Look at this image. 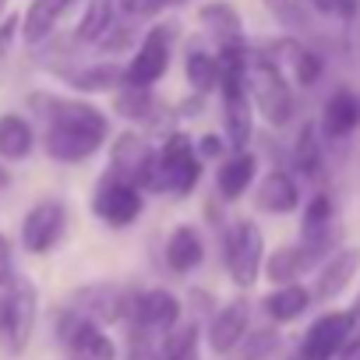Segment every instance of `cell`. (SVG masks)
I'll use <instances>...</instances> for the list:
<instances>
[{"label":"cell","mask_w":360,"mask_h":360,"mask_svg":"<svg viewBox=\"0 0 360 360\" xmlns=\"http://www.w3.org/2000/svg\"><path fill=\"white\" fill-rule=\"evenodd\" d=\"M169 50H173V29L169 25H152L145 32V39L138 43L131 64L124 68V85L152 89L169 71Z\"/></svg>","instance_id":"cell-12"},{"label":"cell","mask_w":360,"mask_h":360,"mask_svg":"<svg viewBox=\"0 0 360 360\" xmlns=\"http://www.w3.org/2000/svg\"><path fill=\"white\" fill-rule=\"evenodd\" d=\"M131 43H134V25H131V22H113L110 32L99 39V50H103V53H120V50H127Z\"/></svg>","instance_id":"cell-37"},{"label":"cell","mask_w":360,"mask_h":360,"mask_svg":"<svg viewBox=\"0 0 360 360\" xmlns=\"http://www.w3.org/2000/svg\"><path fill=\"white\" fill-rule=\"evenodd\" d=\"M53 335L60 342V349L68 356H82V360H117V342L106 335V328H99L96 321L75 314L71 307H60L53 314Z\"/></svg>","instance_id":"cell-9"},{"label":"cell","mask_w":360,"mask_h":360,"mask_svg":"<svg viewBox=\"0 0 360 360\" xmlns=\"http://www.w3.org/2000/svg\"><path fill=\"white\" fill-rule=\"evenodd\" d=\"M290 159H293V169H297L300 176H307V180H314V176L321 173L325 155H321V134H318V124H314V120L300 124V131H297V138H293Z\"/></svg>","instance_id":"cell-28"},{"label":"cell","mask_w":360,"mask_h":360,"mask_svg":"<svg viewBox=\"0 0 360 360\" xmlns=\"http://www.w3.org/2000/svg\"><path fill=\"white\" fill-rule=\"evenodd\" d=\"M248 96H251V106L272 124V127H286L293 120V89L286 82V75L265 57V53H255L251 50V60H248Z\"/></svg>","instance_id":"cell-4"},{"label":"cell","mask_w":360,"mask_h":360,"mask_svg":"<svg viewBox=\"0 0 360 360\" xmlns=\"http://www.w3.org/2000/svg\"><path fill=\"white\" fill-rule=\"evenodd\" d=\"M106 173L134 184L141 195H155V145L138 131L117 134L110 141V169Z\"/></svg>","instance_id":"cell-8"},{"label":"cell","mask_w":360,"mask_h":360,"mask_svg":"<svg viewBox=\"0 0 360 360\" xmlns=\"http://www.w3.org/2000/svg\"><path fill=\"white\" fill-rule=\"evenodd\" d=\"M248 328H251V304L237 297V300H230V304H223V307L212 311L209 328H205V342H209L212 353L226 356L248 335Z\"/></svg>","instance_id":"cell-15"},{"label":"cell","mask_w":360,"mask_h":360,"mask_svg":"<svg viewBox=\"0 0 360 360\" xmlns=\"http://www.w3.org/2000/svg\"><path fill=\"white\" fill-rule=\"evenodd\" d=\"M18 269H15V248H11V237L0 230V290H8L15 283Z\"/></svg>","instance_id":"cell-38"},{"label":"cell","mask_w":360,"mask_h":360,"mask_svg":"<svg viewBox=\"0 0 360 360\" xmlns=\"http://www.w3.org/2000/svg\"><path fill=\"white\" fill-rule=\"evenodd\" d=\"M219 92H223L226 145L233 152H248V145L255 138V106H251V96H248V75H223Z\"/></svg>","instance_id":"cell-13"},{"label":"cell","mask_w":360,"mask_h":360,"mask_svg":"<svg viewBox=\"0 0 360 360\" xmlns=\"http://www.w3.org/2000/svg\"><path fill=\"white\" fill-rule=\"evenodd\" d=\"M124 360H159V342L127 332V353H124Z\"/></svg>","instance_id":"cell-40"},{"label":"cell","mask_w":360,"mask_h":360,"mask_svg":"<svg viewBox=\"0 0 360 360\" xmlns=\"http://www.w3.org/2000/svg\"><path fill=\"white\" fill-rule=\"evenodd\" d=\"M205 110V99L202 96H195V99H184V103H180V117H198Z\"/></svg>","instance_id":"cell-42"},{"label":"cell","mask_w":360,"mask_h":360,"mask_svg":"<svg viewBox=\"0 0 360 360\" xmlns=\"http://www.w3.org/2000/svg\"><path fill=\"white\" fill-rule=\"evenodd\" d=\"M180 4H188V0H166V8H180Z\"/></svg>","instance_id":"cell-44"},{"label":"cell","mask_w":360,"mask_h":360,"mask_svg":"<svg viewBox=\"0 0 360 360\" xmlns=\"http://www.w3.org/2000/svg\"><path fill=\"white\" fill-rule=\"evenodd\" d=\"M71 4H75V0H32L25 18H22V25H18L22 29V39L29 46H39L43 39H50L53 29H57V22L68 15Z\"/></svg>","instance_id":"cell-23"},{"label":"cell","mask_w":360,"mask_h":360,"mask_svg":"<svg viewBox=\"0 0 360 360\" xmlns=\"http://www.w3.org/2000/svg\"><path fill=\"white\" fill-rule=\"evenodd\" d=\"M162 258H166V269H169L173 276H191V272L202 269V262H205V240H202V233H198L191 223L173 226V233L166 237Z\"/></svg>","instance_id":"cell-18"},{"label":"cell","mask_w":360,"mask_h":360,"mask_svg":"<svg viewBox=\"0 0 360 360\" xmlns=\"http://www.w3.org/2000/svg\"><path fill=\"white\" fill-rule=\"evenodd\" d=\"M328 233H339L335 230V205L325 191H318L307 205H304V216H300V240H321Z\"/></svg>","instance_id":"cell-31"},{"label":"cell","mask_w":360,"mask_h":360,"mask_svg":"<svg viewBox=\"0 0 360 360\" xmlns=\"http://www.w3.org/2000/svg\"><path fill=\"white\" fill-rule=\"evenodd\" d=\"M195 152H198L202 162H223V159H226V141H223L219 134H202V138L195 141Z\"/></svg>","instance_id":"cell-39"},{"label":"cell","mask_w":360,"mask_h":360,"mask_svg":"<svg viewBox=\"0 0 360 360\" xmlns=\"http://www.w3.org/2000/svg\"><path fill=\"white\" fill-rule=\"evenodd\" d=\"M113 113L131 120V124H148V127H159L162 117H166V106L162 99L152 92V89H131V85H120L113 92Z\"/></svg>","instance_id":"cell-22"},{"label":"cell","mask_w":360,"mask_h":360,"mask_svg":"<svg viewBox=\"0 0 360 360\" xmlns=\"http://www.w3.org/2000/svg\"><path fill=\"white\" fill-rule=\"evenodd\" d=\"M75 92L96 96V92H117L124 85V68L120 64H92V68H78V71H64L60 75Z\"/></svg>","instance_id":"cell-27"},{"label":"cell","mask_w":360,"mask_h":360,"mask_svg":"<svg viewBox=\"0 0 360 360\" xmlns=\"http://www.w3.org/2000/svg\"><path fill=\"white\" fill-rule=\"evenodd\" d=\"M180 314H184V304H180V297L169 293L166 286L138 290L134 304H131V314H127V332L159 342L162 335H169L180 325Z\"/></svg>","instance_id":"cell-7"},{"label":"cell","mask_w":360,"mask_h":360,"mask_svg":"<svg viewBox=\"0 0 360 360\" xmlns=\"http://www.w3.org/2000/svg\"><path fill=\"white\" fill-rule=\"evenodd\" d=\"M0 184H4V166H0Z\"/></svg>","instance_id":"cell-45"},{"label":"cell","mask_w":360,"mask_h":360,"mask_svg":"<svg viewBox=\"0 0 360 360\" xmlns=\"http://www.w3.org/2000/svg\"><path fill=\"white\" fill-rule=\"evenodd\" d=\"M360 127V92L353 89H335L325 106H321V120H318V134L328 141H342Z\"/></svg>","instance_id":"cell-16"},{"label":"cell","mask_w":360,"mask_h":360,"mask_svg":"<svg viewBox=\"0 0 360 360\" xmlns=\"http://www.w3.org/2000/svg\"><path fill=\"white\" fill-rule=\"evenodd\" d=\"M64 360H82V356H68V353H64Z\"/></svg>","instance_id":"cell-46"},{"label":"cell","mask_w":360,"mask_h":360,"mask_svg":"<svg viewBox=\"0 0 360 360\" xmlns=\"http://www.w3.org/2000/svg\"><path fill=\"white\" fill-rule=\"evenodd\" d=\"M184 75H188V85L195 89V96H209L219 89V64H216V53H205V50H191L188 60H184Z\"/></svg>","instance_id":"cell-33"},{"label":"cell","mask_w":360,"mask_h":360,"mask_svg":"<svg viewBox=\"0 0 360 360\" xmlns=\"http://www.w3.org/2000/svg\"><path fill=\"white\" fill-rule=\"evenodd\" d=\"M265 8L272 11V18L293 32H304L311 22H307V8H304V0H265Z\"/></svg>","instance_id":"cell-35"},{"label":"cell","mask_w":360,"mask_h":360,"mask_svg":"<svg viewBox=\"0 0 360 360\" xmlns=\"http://www.w3.org/2000/svg\"><path fill=\"white\" fill-rule=\"evenodd\" d=\"M255 205L269 216H290L300 209V188H297V176L290 169H269L258 180V191H255Z\"/></svg>","instance_id":"cell-17"},{"label":"cell","mask_w":360,"mask_h":360,"mask_svg":"<svg viewBox=\"0 0 360 360\" xmlns=\"http://www.w3.org/2000/svg\"><path fill=\"white\" fill-rule=\"evenodd\" d=\"M342 50H346V60L360 71V11L346 22V39H342Z\"/></svg>","instance_id":"cell-41"},{"label":"cell","mask_w":360,"mask_h":360,"mask_svg":"<svg viewBox=\"0 0 360 360\" xmlns=\"http://www.w3.org/2000/svg\"><path fill=\"white\" fill-rule=\"evenodd\" d=\"M205 162L195 152V138L184 131H169L162 145L155 148V195L188 198L202 184Z\"/></svg>","instance_id":"cell-3"},{"label":"cell","mask_w":360,"mask_h":360,"mask_svg":"<svg viewBox=\"0 0 360 360\" xmlns=\"http://www.w3.org/2000/svg\"><path fill=\"white\" fill-rule=\"evenodd\" d=\"M255 176H258V155L255 152H230L216 169V191L223 202H237L248 195Z\"/></svg>","instance_id":"cell-21"},{"label":"cell","mask_w":360,"mask_h":360,"mask_svg":"<svg viewBox=\"0 0 360 360\" xmlns=\"http://www.w3.org/2000/svg\"><path fill=\"white\" fill-rule=\"evenodd\" d=\"M29 106L46 120L43 148L57 162H85L92 159L106 138H110V120L106 113L89 103V99H68V96H50V92H32Z\"/></svg>","instance_id":"cell-1"},{"label":"cell","mask_w":360,"mask_h":360,"mask_svg":"<svg viewBox=\"0 0 360 360\" xmlns=\"http://www.w3.org/2000/svg\"><path fill=\"white\" fill-rule=\"evenodd\" d=\"M353 328H356L353 311H328V314L314 318L300 339L297 360H335Z\"/></svg>","instance_id":"cell-14"},{"label":"cell","mask_w":360,"mask_h":360,"mask_svg":"<svg viewBox=\"0 0 360 360\" xmlns=\"http://www.w3.org/2000/svg\"><path fill=\"white\" fill-rule=\"evenodd\" d=\"M356 360H360V356H356Z\"/></svg>","instance_id":"cell-47"},{"label":"cell","mask_w":360,"mask_h":360,"mask_svg":"<svg viewBox=\"0 0 360 360\" xmlns=\"http://www.w3.org/2000/svg\"><path fill=\"white\" fill-rule=\"evenodd\" d=\"M276 68H290L293 71V82L297 85H304V89H311V85H318V78H321V71H325V64H321V57L311 50V46H304V43H297V39H279V43H272L269 50H262Z\"/></svg>","instance_id":"cell-19"},{"label":"cell","mask_w":360,"mask_h":360,"mask_svg":"<svg viewBox=\"0 0 360 360\" xmlns=\"http://www.w3.org/2000/svg\"><path fill=\"white\" fill-rule=\"evenodd\" d=\"M145 212V195L127 184V180L113 176V173H103L99 184L92 191V216L110 226V230H127L131 223H138Z\"/></svg>","instance_id":"cell-10"},{"label":"cell","mask_w":360,"mask_h":360,"mask_svg":"<svg viewBox=\"0 0 360 360\" xmlns=\"http://www.w3.org/2000/svg\"><path fill=\"white\" fill-rule=\"evenodd\" d=\"M265 314L276 321V325H290L297 321L307 307H311V290L300 286V283H286V286H276L265 300H262Z\"/></svg>","instance_id":"cell-26"},{"label":"cell","mask_w":360,"mask_h":360,"mask_svg":"<svg viewBox=\"0 0 360 360\" xmlns=\"http://www.w3.org/2000/svg\"><path fill=\"white\" fill-rule=\"evenodd\" d=\"M311 11H318L321 18H335V22H349L360 11V0H304Z\"/></svg>","instance_id":"cell-36"},{"label":"cell","mask_w":360,"mask_h":360,"mask_svg":"<svg viewBox=\"0 0 360 360\" xmlns=\"http://www.w3.org/2000/svg\"><path fill=\"white\" fill-rule=\"evenodd\" d=\"M134 286H124V283H85L78 286L64 307H71L75 314L96 321L99 328H110V325H124L127 314H131V304H134Z\"/></svg>","instance_id":"cell-6"},{"label":"cell","mask_w":360,"mask_h":360,"mask_svg":"<svg viewBox=\"0 0 360 360\" xmlns=\"http://www.w3.org/2000/svg\"><path fill=\"white\" fill-rule=\"evenodd\" d=\"M279 349L276 328H248V335L226 353V360H269Z\"/></svg>","instance_id":"cell-34"},{"label":"cell","mask_w":360,"mask_h":360,"mask_svg":"<svg viewBox=\"0 0 360 360\" xmlns=\"http://www.w3.org/2000/svg\"><path fill=\"white\" fill-rule=\"evenodd\" d=\"M262 262H265V233L255 219H237L226 226L223 233V265L226 276L240 286L251 290L262 276Z\"/></svg>","instance_id":"cell-5"},{"label":"cell","mask_w":360,"mask_h":360,"mask_svg":"<svg viewBox=\"0 0 360 360\" xmlns=\"http://www.w3.org/2000/svg\"><path fill=\"white\" fill-rule=\"evenodd\" d=\"M202 328L198 321L176 325L169 335L159 339V360H202Z\"/></svg>","instance_id":"cell-30"},{"label":"cell","mask_w":360,"mask_h":360,"mask_svg":"<svg viewBox=\"0 0 360 360\" xmlns=\"http://www.w3.org/2000/svg\"><path fill=\"white\" fill-rule=\"evenodd\" d=\"M113 22H117V0H89V8H85V15L75 29V39L78 43H99L110 32Z\"/></svg>","instance_id":"cell-32"},{"label":"cell","mask_w":360,"mask_h":360,"mask_svg":"<svg viewBox=\"0 0 360 360\" xmlns=\"http://www.w3.org/2000/svg\"><path fill=\"white\" fill-rule=\"evenodd\" d=\"M39 318V290L29 276H15L8 290H0V353L22 356L32 342Z\"/></svg>","instance_id":"cell-2"},{"label":"cell","mask_w":360,"mask_h":360,"mask_svg":"<svg viewBox=\"0 0 360 360\" xmlns=\"http://www.w3.org/2000/svg\"><path fill=\"white\" fill-rule=\"evenodd\" d=\"M36 148V131L22 113H4L0 117V159L4 162H22Z\"/></svg>","instance_id":"cell-25"},{"label":"cell","mask_w":360,"mask_h":360,"mask_svg":"<svg viewBox=\"0 0 360 360\" xmlns=\"http://www.w3.org/2000/svg\"><path fill=\"white\" fill-rule=\"evenodd\" d=\"M356 269H360V248H339V251H332L328 262L321 265L318 279H314L311 300H321V304L335 300L349 286V279L356 276Z\"/></svg>","instance_id":"cell-20"},{"label":"cell","mask_w":360,"mask_h":360,"mask_svg":"<svg viewBox=\"0 0 360 360\" xmlns=\"http://www.w3.org/2000/svg\"><path fill=\"white\" fill-rule=\"evenodd\" d=\"M262 269H265V279H269V283L286 286V283H297L311 265H307V255H304L300 244H283V248H276V251L262 262Z\"/></svg>","instance_id":"cell-29"},{"label":"cell","mask_w":360,"mask_h":360,"mask_svg":"<svg viewBox=\"0 0 360 360\" xmlns=\"http://www.w3.org/2000/svg\"><path fill=\"white\" fill-rule=\"evenodd\" d=\"M353 318L360 321V293H356V300H353Z\"/></svg>","instance_id":"cell-43"},{"label":"cell","mask_w":360,"mask_h":360,"mask_svg":"<svg viewBox=\"0 0 360 360\" xmlns=\"http://www.w3.org/2000/svg\"><path fill=\"white\" fill-rule=\"evenodd\" d=\"M68 233V205L60 198H39L22 216V248L36 258L50 255Z\"/></svg>","instance_id":"cell-11"},{"label":"cell","mask_w":360,"mask_h":360,"mask_svg":"<svg viewBox=\"0 0 360 360\" xmlns=\"http://www.w3.org/2000/svg\"><path fill=\"white\" fill-rule=\"evenodd\" d=\"M198 22H202V29H205L209 36L219 39V46H226V43H240V39H244L240 11L230 4V0H209V4H202Z\"/></svg>","instance_id":"cell-24"}]
</instances>
